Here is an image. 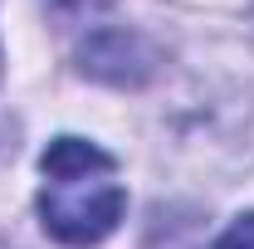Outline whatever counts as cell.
Masks as SVG:
<instances>
[{
	"label": "cell",
	"instance_id": "obj_1",
	"mask_svg": "<svg viewBox=\"0 0 254 249\" xmlns=\"http://www.w3.org/2000/svg\"><path fill=\"white\" fill-rule=\"evenodd\" d=\"M39 171H44L39 215L59 245L88 249L118 230L127 210V190L118 181V161L103 147L83 142V137H54Z\"/></svg>",
	"mask_w": 254,
	"mask_h": 249
},
{
	"label": "cell",
	"instance_id": "obj_2",
	"mask_svg": "<svg viewBox=\"0 0 254 249\" xmlns=\"http://www.w3.org/2000/svg\"><path fill=\"white\" fill-rule=\"evenodd\" d=\"M215 249H254V215L235 220V225L220 235V245H215Z\"/></svg>",
	"mask_w": 254,
	"mask_h": 249
}]
</instances>
